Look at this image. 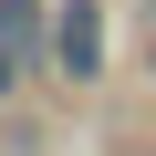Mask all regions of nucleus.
<instances>
[{
  "mask_svg": "<svg viewBox=\"0 0 156 156\" xmlns=\"http://www.w3.org/2000/svg\"><path fill=\"white\" fill-rule=\"evenodd\" d=\"M146 73H156V42H146Z\"/></svg>",
  "mask_w": 156,
  "mask_h": 156,
  "instance_id": "7ed1b4c3",
  "label": "nucleus"
},
{
  "mask_svg": "<svg viewBox=\"0 0 156 156\" xmlns=\"http://www.w3.org/2000/svg\"><path fill=\"white\" fill-rule=\"evenodd\" d=\"M42 73L73 83V94L104 83V11H94V0H52V52H42Z\"/></svg>",
  "mask_w": 156,
  "mask_h": 156,
  "instance_id": "f257e3e1",
  "label": "nucleus"
},
{
  "mask_svg": "<svg viewBox=\"0 0 156 156\" xmlns=\"http://www.w3.org/2000/svg\"><path fill=\"white\" fill-rule=\"evenodd\" d=\"M21 83H31V62H21V52H11V31H0V104H11V94H21Z\"/></svg>",
  "mask_w": 156,
  "mask_h": 156,
  "instance_id": "f03ea898",
  "label": "nucleus"
}]
</instances>
